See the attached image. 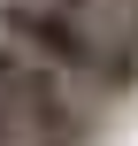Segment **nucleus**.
<instances>
[{
  "label": "nucleus",
  "mask_w": 138,
  "mask_h": 146,
  "mask_svg": "<svg viewBox=\"0 0 138 146\" xmlns=\"http://www.w3.org/2000/svg\"><path fill=\"white\" fill-rule=\"evenodd\" d=\"M92 8H108V15H131V23H138V0H92Z\"/></svg>",
  "instance_id": "4"
},
{
  "label": "nucleus",
  "mask_w": 138,
  "mask_h": 146,
  "mask_svg": "<svg viewBox=\"0 0 138 146\" xmlns=\"http://www.w3.org/2000/svg\"><path fill=\"white\" fill-rule=\"evenodd\" d=\"M0 146H23V131H15V115L0 108Z\"/></svg>",
  "instance_id": "3"
},
{
  "label": "nucleus",
  "mask_w": 138,
  "mask_h": 146,
  "mask_svg": "<svg viewBox=\"0 0 138 146\" xmlns=\"http://www.w3.org/2000/svg\"><path fill=\"white\" fill-rule=\"evenodd\" d=\"M0 38L23 46L31 62L61 69L85 100L138 92V23L92 0H0Z\"/></svg>",
  "instance_id": "1"
},
{
  "label": "nucleus",
  "mask_w": 138,
  "mask_h": 146,
  "mask_svg": "<svg viewBox=\"0 0 138 146\" xmlns=\"http://www.w3.org/2000/svg\"><path fill=\"white\" fill-rule=\"evenodd\" d=\"M0 108L15 115L23 146H92V131H100V100H85L61 69L31 62L8 38H0Z\"/></svg>",
  "instance_id": "2"
}]
</instances>
